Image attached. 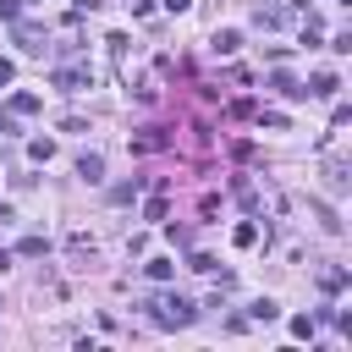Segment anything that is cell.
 Returning a JSON list of instances; mask_svg holds the SVG:
<instances>
[{
  "instance_id": "1",
  "label": "cell",
  "mask_w": 352,
  "mask_h": 352,
  "mask_svg": "<svg viewBox=\"0 0 352 352\" xmlns=\"http://www.w3.org/2000/svg\"><path fill=\"white\" fill-rule=\"evenodd\" d=\"M148 319H154L160 330H182V324H192V319H198V308H192L187 297H176V292H170V297H148Z\"/></svg>"
},
{
  "instance_id": "2",
  "label": "cell",
  "mask_w": 352,
  "mask_h": 352,
  "mask_svg": "<svg viewBox=\"0 0 352 352\" xmlns=\"http://www.w3.org/2000/svg\"><path fill=\"white\" fill-rule=\"evenodd\" d=\"M88 82H94L88 66H55V88H60V94H82Z\"/></svg>"
},
{
  "instance_id": "3",
  "label": "cell",
  "mask_w": 352,
  "mask_h": 352,
  "mask_svg": "<svg viewBox=\"0 0 352 352\" xmlns=\"http://www.w3.org/2000/svg\"><path fill=\"white\" fill-rule=\"evenodd\" d=\"M346 170H352V165H346V160H341V154H330V160H324V187H330V192H336V198H341V192H346V187H352V176H346Z\"/></svg>"
},
{
  "instance_id": "4",
  "label": "cell",
  "mask_w": 352,
  "mask_h": 352,
  "mask_svg": "<svg viewBox=\"0 0 352 352\" xmlns=\"http://www.w3.org/2000/svg\"><path fill=\"white\" fill-rule=\"evenodd\" d=\"M16 44H22L28 55H44V28H33V22H22V28H16Z\"/></svg>"
},
{
  "instance_id": "5",
  "label": "cell",
  "mask_w": 352,
  "mask_h": 352,
  "mask_svg": "<svg viewBox=\"0 0 352 352\" xmlns=\"http://www.w3.org/2000/svg\"><path fill=\"white\" fill-rule=\"evenodd\" d=\"M336 72H314V82H308V99H336Z\"/></svg>"
},
{
  "instance_id": "6",
  "label": "cell",
  "mask_w": 352,
  "mask_h": 352,
  "mask_svg": "<svg viewBox=\"0 0 352 352\" xmlns=\"http://www.w3.org/2000/svg\"><path fill=\"white\" fill-rule=\"evenodd\" d=\"M77 176L82 182H99L104 176V154H77Z\"/></svg>"
},
{
  "instance_id": "7",
  "label": "cell",
  "mask_w": 352,
  "mask_h": 352,
  "mask_svg": "<svg viewBox=\"0 0 352 352\" xmlns=\"http://www.w3.org/2000/svg\"><path fill=\"white\" fill-rule=\"evenodd\" d=\"M236 44H242L236 28H220V33H214V55H236Z\"/></svg>"
},
{
  "instance_id": "8",
  "label": "cell",
  "mask_w": 352,
  "mask_h": 352,
  "mask_svg": "<svg viewBox=\"0 0 352 352\" xmlns=\"http://www.w3.org/2000/svg\"><path fill=\"white\" fill-rule=\"evenodd\" d=\"M38 104H44V99H38V94H28V88H22V94H11V116H33Z\"/></svg>"
},
{
  "instance_id": "9",
  "label": "cell",
  "mask_w": 352,
  "mask_h": 352,
  "mask_svg": "<svg viewBox=\"0 0 352 352\" xmlns=\"http://www.w3.org/2000/svg\"><path fill=\"white\" fill-rule=\"evenodd\" d=\"M28 160L50 165V160H55V138H33V143H28Z\"/></svg>"
},
{
  "instance_id": "10",
  "label": "cell",
  "mask_w": 352,
  "mask_h": 352,
  "mask_svg": "<svg viewBox=\"0 0 352 352\" xmlns=\"http://www.w3.org/2000/svg\"><path fill=\"white\" fill-rule=\"evenodd\" d=\"M319 286H324V292H341V286H346V270H341V264L319 270Z\"/></svg>"
},
{
  "instance_id": "11",
  "label": "cell",
  "mask_w": 352,
  "mask_h": 352,
  "mask_svg": "<svg viewBox=\"0 0 352 352\" xmlns=\"http://www.w3.org/2000/svg\"><path fill=\"white\" fill-rule=\"evenodd\" d=\"M231 242H236V248H253V242H258V226H253V220H242V226L231 231Z\"/></svg>"
},
{
  "instance_id": "12",
  "label": "cell",
  "mask_w": 352,
  "mask_h": 352,
  "mask_svg": "<svg viewBox=\"0 0 352 352\" xmlns=\"http://www.w3.org/2000/svg\"><path fill=\"white\" fill-rule=\"evenodd\" d=\"M314 324H319L314 314H297V319H292V336H297V341H314Z\"/></svg>"
},
{
  "instance_id": "13",
  "label": "cell",
  "mask_w": 352,
  "mask_h": 352,
  "mask_svg": "<svg viewBox=\"0 0 352 352\" xmlns=\"http://www.w3.org/2000/svg\"><path fill=\"white\" fill-rule=\"evenodd\" d=\"M253 22H258V28H280V22H286V11H275V6L264 11V6H258V11H253Z\"/></svg>"
},
{
  "instance_id": "14",
  "label": "cell",
  "mask_w": 352,
  "mask_h": 352,
  "mask_svg": "<svg viewBox=\"0 0 352 352\" xmlns=\"http://www.w3.org/2000/svg\"><path fill=\"white\" fill-rule=\"evenodd\" d=\"M170 275H176L170 258H148V280H170Z\"/></svg>"
},
{
  "instance_id": "15",
  "label": "cell",
  "mask_w": 352,
  "mask_h": 352,
  "mask_svg": "<svg viewBox=\"0 0 352 352\" xmlns=\"http://www.w3.org/2000/svg\"><path fill=\"white\" fill-rule=\"evenodd\" d=\"M66 248H72V253H94V236H88V231H72Z\"/></svg>"
},
{
  "instance_id": "16",
  "label": "cell",
  "mask_w": 352,
  "mask_h": 352,
  "mask_svg": "<svg viewBox=\"0 0 352 352\" xmlns=\"http://www.w3.org/2000/svg\"><path fill=\"white\" fill-rule=\"evenodd\" d=\"M314 214L324 220V231H341V220H336V209H330V204H314Z\"/></svg>"
},
{
  "instance_id": "17",
  "label": "cell",
  "mask_w": 352,
  "mask_h": 352,
  "mask_svg": "<svg viewBox=\"0 0 352 352\" xmlns=\"http://www.w3.org/2000/svg\"><path fill=\"white\" fill-rule=\"evenodd\" d=\"M275 314H280V308H275V302H270V297H258V302H253V319H264V324H270V319H275Z\"/></svg>"
},
{
  "instance_id": "18",
  "label": "cell",
  "mask_w": 352,
  "mask_h": 352,
  "mask_svg": "<svg viewBox=\"0 0 352 352\" xmlns=\"http://www.w3.org/2000/svg\"><path fill=\"white\" fill-rule=\"evenodd\" d=\"M16 253H28V258H33V253H44V236H22V242H16Z\"/></svg>"
},
{
  "instance_id": "19",
  "label": "cell",
  "mask_w": 352,
  "mask_h": 352,
  "mask_svg": "<svg viewBox=\"0 0 352 352\" xmlns=\"http://www.w3.org/2000/svg\"><path fill=\"white\" fill-rule=\"evenodd\" d=\"M187 270H198V275H209V270H214V258H209V253H192V258H187Z\"/></svg>"
},
{
  "instance_id": "20",
  "label": "cell",
  "mask_w": 352,
  "mask_h": 352,
  "mask_svg": "<svg viewBox=\"0 0 352 352\" xmlns=\"http://www.w3.org/2000/svg\"><path fill=\"white\" fill-rule=\"evenodd\" d=\"M16 11H22V0H0V22H16Z\"/></svg>"
},
{
  "instance_id": "21",
  "label": "cell",
  "mask_w": 352,
  "mask_h": 352,
  "mask_svg": "<svg viewBox=\"0 0 352 352\" xmlns=\"http://www.w3.org/2000/svg\"><path fill=\"white\" fill-rule=\"evenodd\" d=\"M11 77H16V66H11V60H6V55H0V88H6V82H11Z\"/></svg>"
},
{
  "instance_id": "22",
  "label": "cell",
  "mask_w": 352,
  "mask_h": 352,
  "mask_svg": "<svg viewBox=\"0 0 352 352\" xmlns=\"http://www.w3.org/2000/svg\"><path fill=\"white\" fill-rule=\"evenodd\" d=\"M187 6H192V0H165V11H170V16H182Z\"/></svg>"
},
{
  "instance_id": "23",
  "label": "cell",
  "mask_w": 352,
  "mask_h": 352,
  "mask_svg": "<svg viewBox=\"0 0 352 352\" xmlns=\"http://www.w3.org/2000/svg\"><path fill=\"white\" fill-rule=\"evenodd\" d=\"M0 308H6V302H0Z\"/></svg>"
}]
</instances>
